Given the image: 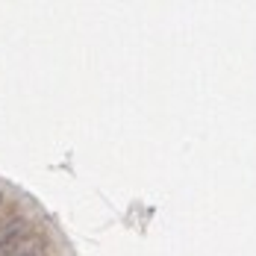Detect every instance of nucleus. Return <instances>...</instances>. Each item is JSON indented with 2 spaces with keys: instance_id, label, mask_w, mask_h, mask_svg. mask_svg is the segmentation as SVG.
Listing matches in <instances>:
<instances>
[{
  "instance_id": "nucleus-1",
  "label": "nucleus",
  "mask_w": 256,
  "mask_h": 256,
  "mask_svg": "<svg viewBox=\"0 0 256 256\" xmlns=\"http://www.w3.org/2000/svg\"><path fill=\"white\" fill-rule=\"evenodd\" d=\"M26 230H30V221H26L24 215H12V218L0 221V254L12 250L26 236Z\"/></svg>"
},
{
  "instance_id": "nucleus-2",
  "label": "nucleus",
  "mask_w": 256,
  "mask_h": 256,
  "mask_svg": "<svg viewBox=\"0 0 256 256\" xmlns=\"http://www.w3.org/2000/svg\"><path fill=\"white\" fill-rule=\"evenodd\" d=\"M6 256H48V244H44V242H26L21 248L9 250Z\"/></svg>"
},
{
  "instance_id": "nucleus-3",
  "label": "nucleus",
  "mask_w": 256,
  "mask_h": 256,
  "mask_svg": "<svg viewBox=\"0 0 256 256\" xmlns=\"http://www.w3.org/2000/svg\"><path fill=\"white\" fill-rule=\"evenodd\" d=\"M0 206H3V192H0Z\"/></svg>"
}]
</instances>
